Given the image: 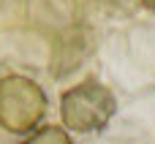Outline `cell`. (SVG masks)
Here are the masks:
<instances>
[{"instance_id": "6da1fadb", "label": "cell", "mask_w": 155, "mask_h": 144, "mask_svg": "<svg viewBox=\"0 0 155 144\" xmlns=\"http://www.w3.org/2000/svg\"><path fill=\"white\" fill-rule=\"evenodd\" d=\"M117 112L114 93L98 79H84L68 87L60 95V117L63 125L74 133H98L104 131Z\"/></svg>"}, {"instance_id": "7a4b0ae2", "label": "cell", "mask_w": 155, "mask_h": 144, "mask_svg": "<svg viewBox=\"0 0 155 144\" xmlns=\"http://www.w3.org/2000/svg\"><path fill=\"white\" fill-rule=\"evenodd\" d=\"M46 93L38 82L8 74L0 76V128L14 136H30L46 114Z\"/></svg>"}, {"instance_id": "3957f363", "label": "cell", "mask_w": 155, "mask_h": 144, "mask_svg": "<svg viewBox=\"0 0 155 144\" xmlns=\"http://www.w3.org/2000/svg\"><path fill=\"white\" fill-rule=\"evenodd\" d=\"M22 144H76V142L60 125H41V128H35Z\"/></svg>"}, {"instance_id": "277c9868", "label": "cell", "mask_w": 155, "mask_h": 144, "mask_svg": "<svg viewBox=\"0 0 155 144\" xmlns=\"http://www.w3.org/2000/svg\"><path fill=\"white\" fill-rule=\"evenodd\" d=\"M144 8H150V11H155V0H139Z\"/></svg>"}]
</instances>
